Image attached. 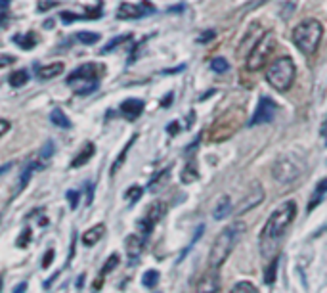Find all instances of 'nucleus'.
Here are the masks:
<instances>
[{
  "mask_svg": "<svg viewBox=\"0 0 327 293\" xmlns=\"http://www.w3.org/2000/svg\"><path fill=\"white\" fill-rule=\"evenodd\" d=\"M297 217V203L295 201H285L281 203L278 209L270 215V218L266 220V224L260 232V255L262 257H274L279 249L281 238L285 236V232L289 230L291 222Z\"/></svg>",
  "mask_w": 327,
  "mask_h": 293,
  "instance_id": "f257e3e1",
  "label": "nucleus"
},
{
  "mask_svg": "<svg viewBox=\"0 0 327 293\" xmlns=\"http://www.w3.org/2000/svg\"><path fill=\"white\" fill-rule=\"evenodd\" d=\"M243 234H245V222H234V224H228L224 228L220 234L216 236L213 247L209 251V267L220 268Z\"/></svg>",
  "mask_w": 327,
  "mask_h": 293,
  "instance_id": "f03ea898",
  "label": "nucleus"
},
{
  "mask_svg": "<svg viewBox=\"0 0 327 293\" xmlns=\"http://www.w3.org/2000/svg\"><path fill=\"white\" fill-rule=\"evenodd\" d=\"M106 73V67L102 63H84L79 69H75L71 75L67 77V84L75 90L79 96H86V94L94 92L98 88L100 79Z\"/></svg>",
  "mask_w": 327,
  "mask_h": 293,
  "instance_id": "7ed1b4c3",
  "label": "nucleus"
},
{
  "mask_svg": "<svg viewBox=\"0 0 327 293\" xmlns=\"http://www.w3.org/2000/svg\"><path fill=\"white\" fill-rule=\"evenodd\" d=\"M323 27L318 19H304L293 29V42L304 56H314L321 41Z\"/></svg>",
  "mask_w": 327,
  "mask_h": 293,
  "instance_id": "20e7f679",
  "label": "nucleus"
},
{
  "mask_svg": "<svg viewBox=\"0 0 327 293\" xmlns=\"http://www.w3.org/2000/svg\"><path fill=\"white\" fill-rule=\"evenodd\" d=\"M295 75H297V67H295V61L289 56L278 58L266 69V81L279 92H285L291 88Z\"/></svg>",
  "mask_w": 327,
  "mask_h": 293,
  "instance_id": "39448f33",
  "label": "nucleus"
},
{
  "mask_svg": "<svg viewBox=\"0 0 327 293\" xmlns=\"http://www.w3.org/2000/svg\"><path fill=\"white\" fill-rule=\"evenodd\" d=\"M274 46H276L274 33H266L260 41L256 42V46L249 54V58H247V69L249 71H258V69H262V67L266 66V59L270 58Z\"/></svg>",
  "mask_w": 327,
  "mask_h": 293,
  "instance_id": "423d86ee",
  "label": "nucleus"
},
{
  "mask_svg": "<svg viewBox=\"0 0 327 293\" xmlns=\"http://www.w3.org/2000/svg\"><path fill=\"white\" fill-rule=\"evenodd\" d=\"M272 176L278 184H291L301 176V169L291 157H279L272 167Z\"/></svg>",
  "mask_w": 327,
  "mask_h": 293,
  "instance_id": "0eeeda50",
  "label": "nucleus"
},
{
  "mask_svg": "<svg viewBox=\"0 0 327 293\" xmlns=\"http://www.w3.org/2000/svg\"><path fill=\"white\" fill-rule=\"evenodd\" d=\"M276 111H278V104L272 98H268V96H262L256 109H254L253 117L249 121V125L256 126L262 125V123H272L274 117H276Z\"/></svg>",
  "mask_w": 327,
  "mask_h": 293,
  "instance_id": "6e6552de",
  "label": "nucleus"
},
{
  "mask_svg": "<svg viewBox=\"0 0 327 293\" xmlns=\"http://www.w3.org/2000/svg\"><path fill=\"white\" fill-rule=\"evenodd\" d=\"M165 213H167V205H165V201H153L149 207H147L146 211V217L142 218L138 222L140 230H142V234L147 236L151 230H153V226H155L157 222L161 220V218L165 217Z\"/></svg>",
  "mask_w": 327,
  "mask_h": 293,
  "instance_id": "1a4fd4ad",
  "label": "nucleus"
},
{
  "mask_svg": "<svg viewBox=\"0 0 327 293\" xmlns=\"http://www.w3.org/2000/svg\"><path fill=\"white\" fill-rule=\"evenodd\" d=\"M262 200H264V190H262L260 182H253L251 184V190L243 196V200L237 203V207H234V211H236V215H243L249 209L256 207Z\"/></svg>",
  "mask_w": 327,
  "mask_h": 293,
  "instance_id": "9d476101",
  "label": "nucleus"
},
{
  "mask_svg": "<svg viewBox=\"0 0 327 293\" xmlns=\"http://www.w3.org/2000/svg\"><path fill=\"white\" fill-rule=\"evenodd\" d=\"M218 289H220V272L218 268L209 267V270H205V274L195 284V293H218Z\"/></svg>",
  "mask_w": 327,
  "mask_h": 293,
  "instance_id": "9b49d317",
  "label": "nucleus"
},
{
  "mask_svg": "<svg viewBox=\"0 0 327 293\" xmlns=\"http://www.w3.org/2000/svg\"><path fill=\"white\" fill-rule=\"evenodd\" d=\"M149 6V2H142L140 6L136 4H128V2H124L119 6V12H117V17L119 19H138V17H144L147 14H153V12H149V10H144Z\"/></svg>",
  "mask_w": 327,
  "mask_h": 293,
  "instance_id": "f8f14e48",
  "label": "nucleus"
},
{
  "mask_svg": "<svg viewBox=\"0 0 327 293\" xmlns=\"http://www.w3.org/2000/svg\"><path fill=\"white\" fill-rule=\"evenodd\" d=\"M142 111H144V102L142 100H136V98H130V100H124L121 104V113H123L126 119H138L142 115Z\"/></svg>",
  "mask_w": 327,
  "mask_h": 293,
  "instance_id": "ddd939ff",
  "label": "nucleus"
},
{
  "mask_svg": "<svg viewBox=\"0 0 327 293\" xmlns=\"http://www.w3.org/2000/svg\"><path fill=\"white\" fill-rule=\"evenodd\" d=\"M106 236V224H94L90 230H86L84 234H82V243L86 245V247H90V245H96V243L102 240Z\"/></svg>",
  "mask_w": 327,
  "mask_h": 293,
  "instance_id": "4468645a",
  "label": "nucleus"
},
{
  "mask_svg": "<svg viewBox=\"0 0 327 293\" xmlns=\"http://www.w3.org/2000/svg\"><path fill=\"white\" fill-rule=\"evenodd\" d=\"M94 153H96L94 144H92V142L84 144V148L81 150V153H79V155H75V159L71 161V167L79 169V167H82V165H86V163L92 159V155H94Z\"/></svg>",
  "mask_w": 327,
  "mask_h": 293,
  "instance_id": "2eb2a0df",
  "label": "nucleus"
},
{
  "mask_svg": "<svg viewBox=\"0 0 327 293\" xmlns=\"http://www.w3.org/2000/svg\"><path fill=\"white\" fill-rule=\"evenodd\" d=\"M124 247H126V253H128V257L130 259H136L142 249H144V240L136 234H130L126 238V242H124Z\"/></svg>",
  "mask_w": 327,
  "mask_h": 293,
  "instance_id": "dca6fc26",
  "label": "nucleus"
},
{
  "mask_svg": "<svg viewBox=\"0 0 327 293\" xmlns=\"http://www.w3.org/2000/svg\"><path fill=\"white\" fill-rule=\"evenodd\" d=\"M63 61H54V63H48V66H44L39 69V79L42 81H50V79H54L57 77L61 71H63Z\"/></svg>",
  "mask_w": 327,
  "mask_h": 293,
  "instance_id": "f3484780",
  "label": "nucleus"
},
{
  "mask_svg": "<svg viewBox=\"0 0 327 293\" xmlns=\"http://www.w3.org/2000/svg\"><path fill=\"white\" fill-rule=\"evenodd\" d=\"M234 213V207H232V201H230L228 196H224L220 201H218V205H216V209H214L213 217L216 220H222V218H226L228 215Z\"/></svg>",
  "mask_w": 327,
  "mask_h": 293,
  "instance_id": "a211bd4d",
  "label": "nucleus"
},
{
  "mask_svg": "<svg viewBox=\"0 0 327 293\" xmlns=\"http://www.w3.org/2000/svg\"><path fill=\"white\" fill-rule=\"evenodd\" d=\"M37 169H41L39 163H29V165L23 169V173H21V176H19V184H17L16 193H14V196H17L21 190H25V186L29 184V180H31V176H33V173L37 171Z\"/></svg>",
  "mask_w": 327,
  "mask_h": 293,
  "instance_id": "6ab92c4d",
  "label": "nucleus"
},
{
  "mask_svg": "<svg viewBox=\"0 0 327 293\" xmlns=\"http://www.w3.org/2000/svg\"><path fill=\"white\" fill-rule=\"evenodd\" d=\"M12 41L16 42L17 46L21 48V50H31L37 46V37L33 33H25V35H16Z\"/></svg>",
  "mask_w": 327,
  "mask_h": 293,
  "instance_id": "aec40b11",
  "label": "nucleus"
},
{
  "mask_svg": "<svg viewBox=\"0 0 327 293\" xmlns=\"http://www.w3.org/2000/svg\"><path fill=\"white\" fill-rule=\"evenodd\" d=\"M50 121H52L56 126H59V128H71V126H73V123L66 117V113H63L61 109H54V111L50 113Z\"/></svg>",
  "mask_w": 327,
  "mask_h": 293,
  "instance_id": "412c9836",
  "label": "nucleus"
},
{
  "mask_svg": "<svg viewBox=\"0 0 327 293\" xmlns=\"http://www.w3.org/2000/svg\"><path fill=\"white\" fill-rule=\"evenodd\" d=\"M327 193V178H323V180H319L318 184H316V192H314V200H310V203H308V211H312L316 205H318L319 201L323 200V196Z\"/></svg>",
  "mask_w": 327,
  "mask_h": 293,
  "instance_id": "4be33fe9",
  "label": "nucleus"
},
{
  "mask_svg": "<svg viewBox=\"0 0 327 293\" xmlns=\"http://www.w3.org/2000/svg\"><path fill=\"white\" fill-rule=\"evenodd\" d=\"M10 84L14 86V88H19V86H23L27 81H29V73L25 71V69H17V71H12V75H10Z\"/></svg>",
  "mask_w": 327,
  "mask_h": 293,
  "instance_id": "5701e85b",
  "label": "nucleus"
},
{
  "mask_svg": "<svg viewBox=\"0 0 327 293\" xmlns=\"http://www.w3.org/2000/svg\"><path fill=\"white\" fill-rule=\"evenodd\" d=\"M278 265H279V257H274L270 263V267L264 270V282L266 285H272L276 282V274H278Z\"/></svg>",
  "mask_w": 327,
  "mask_h": 293,
  "instance_id": "b1692460",
  "label": "nucleus"
},
{
  "mask_svg": "<svg viewBox=\"0 0 327 293\" xmlns=\"http://www.w3.org/2000/svg\"><path fill=\"white\" fill-rule=\"evenodd\" d=\"M75 39L84 44V46H90V44H96L100 41V35L98 33H90V31H79L75 35Z\"/></svg>",
  "mask_w": 327,
  "mask_h": 293,
  "instance_id": "393cba45",
  "label": "nucleus"
},
{
  "mask_svg": "<svg viewBox=\"0 0 327 293\" xmlns=\"http://www.w3.org/2000/svg\"><path fill=\"white\" fill-rule=\"evenodd\" d=\"M134 142H136V136H132L130 140H128V144H126V146L123 148V153H121V155L117 157V161H115V165L111 167V175H115V173H117V169H119V167H121V165L124 163V157H126V153L130 151V146H132Z\"/></svg>",
  "mask_w": 327,
  "mask_h": 293,
  "instance_id": "a878e982",
  "label": "nucleus"
},
{
  "mask_svg": "<svg viewBox=\"0 0 327 293\" xmlns=\"http://www.w3.org/2000/svg\"><path fill=\"white\" fill-rule=\"evenodd\" d=\"M230 293H258V289H256V285L251 284V282H237V284L232 287V291Z\"/></svg>",
  "mask_w": 327,
  "mask_h": 293,
  "instance_id": "bb28decb",
  "label": "nucleus"
},
{
  "mask_svg": "<svg viewBox=\"0 0 327 293\" xmlns=\"http://www.w3.org/2000/svg\"><path fill=\"white\" fill-rule=\"evenodd\" d=\"M159 282V272L157 270H147L146 274L142 276V285L144 287H155Z\"/></svg>",
  "mask_w": 327,
  "mask_h": 293,
  "instance_id": "cd10ccee",
  "label": "nucleus"
},
{
  "mask_svg": "<svg viewBox=\"0 0 327 293\" xmlns=\"http://www.w3.org/2000/svg\"><path fill=\"white\" fill-rule=\"evenodd\" d=\"M211 69H213L214 73H226L230 69V63L226 58H222V56H218V58H214L213 61H211Z\"/></svg>",
  "mask_w": 327,
  "mask_h": 293,
  "instance_id": "c85d7f7f",
  "label": "nucleus"
},
{
  "mask_svg": "<svg viewBox=\"0 0 327 293\" xmlns=\"http://www.w3.org/2000/svg\"><path fill=\"white\" fill-rule=\"evenodd\" d=\"M128 39H130V35H121V37H115L113 41H111V42H107L106 46L102 48V54H107V52H111V50H113V48H117L119 44H123L124 41H128Z\"/></svg>",
  "mask_w": 327,
  "mask_h": 293,
  "instance_id": "c756f323",
  "label": "nucleus"
},
{
  "mask_svg": "<svg viewBox=\"0 0 327 293\" xmlns=\"http://www.w3.org/2000/svg\"><path fill=\"white\" fill-rule=\"evenodd\" d=\"M119 261H121V259H119V255H117V253H113V255H111V257L106 261V265L102 267V276H107V274H109V272H111V270H113V268L119 265Z\"/></svg>",
  "mask_w": 327,
  "mask_h": 293,
  "instance_id": "7c9ffc66",
  "label": "nucleus"
},
{
  "mask_svg": "<svg viewBox=\"0 0 327 293\" xmlns=\"http://www.w3.org/2000/svg\"><path fill=\"white\" fill-rule=\"evenodd\" d=\"M140 196H142V188L140 186H132L130 190H126V200L130 201V203H134V201H138L140 200Z\"/></svg>",
  "mask_w": 327,
  "mask_h": 293,
  "instance_id": "2f4dec72",
  "label": "nucleus"
},
{
  "mask_svg": "<svg viewBox=\"0 0 327 293\" xmlns=\"http://www.w3.org/2000/svg\"><path fill=\"white\" fill-rule=\"evenodd\" d=\"M29 242H31V230L29 228H23V232L17 238V247H25Z\"/></svg>",
  "mask_w": 327,
  "mask_h": 293,
  "instance_id": "473e14b6",
  "label": "nucleus"
},
{
  "mask_svg": "<svg viewBox=\"0 0 327 293\" xmlns=\"http://www.w3.org/2000/svg\"><path fill=\"white\" fill-rule=\"evenodd\" d=\"M66 196H67V201H69V207H71V209H77V207H79V192L69 190Z\"/></svg>",
  "mask_w": 327,
  "mask_h": 293,
  "instance_id": "72a5a7b5",
  "label": "nucleus"
},
{
  "mask_svg": "<svg viewBox=\"0 0 327 293\" xmlns=\"http://www.w3.org/2000/svg\"><path fill=\"white\" fill-rule=\"evenodd\" d=\"M8 4L10 0H0V25L4 23V19L8 16Z\"/></svg>",
  "mask_w": 327,
  "mask_h": 293,
  "instance_id": "f704fd0d",
  "label": "nucleus"
},
{
  "mask_svg": "<svg viewBox=\"0 0 327 293\" xmlns=\"http://www.w3.org/2000/svg\"><path fill=\"white\" fill-rule=\"evenodd\" d=\"M52 261H54V249H48L46 251V257L42 259V268H48L52 265Z\"/></svg>",
  "mask_w": 327,
  "mask_h": 293,
  "instance_id": "c9c22d12",
  "label": "nucleus"
},
{
  "mask_svg": "<svg viewBox=\"0 0 327 293\" xmlns=\"http://www.w3.org/2000/svg\"><path fill=\"white\" fill-rule=\"evenodd\" d=\"M214 37H216V33H214V31H207V33L201 35V37H199L197 41L201 42V44H205V42H211V41H213Z\"/></svg>",
  "mask_w": 327,
  "mask_h": 293,
  "instance_id": "e433bc0d",
  "label": "nucleus"
},
{
  "mask_svg": "<svg viewBox=\"0 0 327 293\" xmlns=\"http://www.w3.org/2000/svg\"><path fill=\"white\" fill-rule=\"evenodd\" d=\"M14 61H16L14 56H8V54H2V56H0V67H6V66H10V63H14Z\"/></svg>",
  "mask_w": 327,
  "mask_h": 293,
  "instance_id": "4c0bfd02",
  "label": "nucleus"
},
{
  "mask_svg": "<svg viewBox=\"0 0 327 293\" xmlns=\"http://www.w3.org/2000/svg\"><path fill=\"white\" fill-rule=\"evenodd\" d=\"M8 131H10V123L6 121V119L0 117V136H4V134L8 133Z\"/></svg>",
  "mask_w": 327,
  "mask_h": 293,
  "instance_id": "58836bf2",
  "label": "nucleus"
},
{
  "mask_svg": "<svg viewBox=\"0 0 327 293\" xmlns=\"http://www.w3.org/2000/svg\"><path fill=\"white\" fill-rule=\"evenodd\" d=\"M52 151H54V144L48 142V144H46V148L42 150V157H44V159H46V157H50V155H52Z\"/></svg>",
  "mask_w": 327,
  "mask_h": 293,
  "instance_id": "ea45409f",
  "label": "nucleus"
},
{
  "mask_svg": "<svg viewBox=\"0 0 327 293\" xmlns=\"http://www.w3.org/2000/svg\"><path fill=\"white\" fill-rule=\"evenodd\" d=\"M178 128H180V126H178V123H171L167 131H169V134H172V136H174V134H178Z\"/></svg>",
  "mask_w": 327,
  "mask_h": 293,
  "instance_id": "a19ab883",
  "label": "nucleus"
},
{
  "mask_svg": "<svg viewBox=\"0 0 327 293\" xmlns=\"http://www.w3.org/2000/svg\"><path fill=\"white\" fill-rule=\"evenodd\" d=\"M52 6H57V2H41V4H39L41 12H44L46 8H52Z\"/></svg>",
  "mask_w": 327,
  "mask_h": 293,
  "instance_id": "79ce46f5",
  "label": "nucleus"
},
{
  "mask_svg": "<svg viewBox=\"0 0 327 293\" xmlns=\"http://www.w3.org/2000/svg\"><path fill=\"white\" fill-rule=\"evenodd\" d=\"M172 96H174V94H172V92H169V94H167V96H165V98H163V108H169V106H171Z\"/></svg>",
  "mask_w": 327,
  "mask_h": 293,
  "instance_id": "37998d69",
  "label": "nucleus"
},
{
  "mask_svg": "<svg viewBox=\"0 0 327 293\" xmlns=\"http://www.w3.org/2000/svg\"><path fill=\"white\" fill-rule=\"evenodd\" d=\"M186 69V66H178L176 69H167L165 73H169V75H172V73H180V71H184Z\"/></svg>",
  "mask_w": 327,
  "mask_h": 293,
  "instance_id": "c03bdc74",
  "label": "nucleus"
},
{
  "mask_svg": "<svg viewBox=\"0 0 327 293\" xmlns=\"http://www.w3.org/2000/svg\"><path fill=\"white\" fill-rule=\"evenodd\" d=\"M25 287H27V284H25V282H21V284L17 285L16 289H14V293H23V291H25Z\"/></svg>",
  "mask_w": 327,
  "mask_h": 293,
  "instance_id": "a18cd8bd",
  "label": "nucleus"
},
{
  "mask_svg": "<svg viewBox=\"0 0 327 293\" xmlns=\"http://www.w3.org/2000/svg\"><path fill=\"white\" fill-rule=\"evenodd\" d=\"M82 282H84V276H79V280H77V289H82Z\"/></svg>",
  "mask_w": 327,
  "mask_h": 293,
  "instance_id": "49530a36",
  "label": "nucleus"
},
{
  "mask_svg": "<svg viewBox=\"0 0 327 293\" xmlns=\"http://www.w3.org/2000/svg\"><path fill=\"white\" fill-rule=\"evenodd\" d=\"M8 169H10V165H4V167H0V175H2V173H6Z\"/></svg>",
  "mask_w": 327,
  "mask_h": 293,
  "instance_id": "de8ad7c7",
  "label": "nucleus"
},
{
  "mask_svg": "<svg viewBox=\"0 0 327 293\" xmlns=\"http://www.w3.org/2000/svg\"><path fill=\"white\" fill-rule=\"evenodd\" d=\"M0 289H2V278H0Z\"/></svg>",
  "mask_w": 327,
  "mask_h": 293,
  "instance_id": "09e8293b",
  "label": "nucleus"
}]
</instances>
